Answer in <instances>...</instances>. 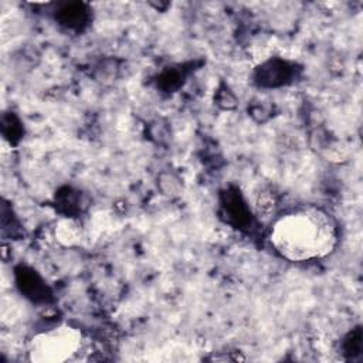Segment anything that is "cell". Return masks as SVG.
Here are the masks:
<instances>
[{
	"label": "cell",
	"mask_w": 363,
	"mask_h": 363,
	"mask_svg": "<svg viewBox=\"0 0 363 363\" xmlns=\"http://www.w3.org/2000/svg\"><path fill=\"white\" fill-rule=\"evenodd\" d=\"M269 241L274 250L288 261L319 259L335 250L337 227L323 208L302 206L281 214L275 220Z\"/></svg>",
	"instance_id": "cell-1"
},
{
	"label": "cell",
	"mask_w": 363,
	"mask_h": 363,
	"mask_svg": "<svg viewBox=\"0 0 363 363\" xmlns=\"http://www.w3.org/2000/svg\"><path fill=\"white\" fill-rule=\"evenodd\" d=\"M81 346V332L61 325L41 332L30 343V359L38 363H60L69 359Z\"/></svg>",
	"instance_id": "cell-2"
},
{
	"label": "cell",
	"mask_w": 363,
	"mask_h": 363,
	"mask_svg": "<svg viewBox=\"0 0 363 363\" xmlns=\"http://www.w3.org/2000/svg\"><path fill=\"white\" fill-rule=\"evenodd\" d=\"M299 74L301 68L296 62L281 57H272L254 69L252 81L259 88L277 89L295 82Z\"/></svg>",
	"instance_id": "cell-3"
},
{
	"label": "cell",
	"mask_w": 363,
	"mask_h": 363,
	"mask_svg": "<svg viewBox=\"0 0 363 363\" xmlns=\"http://www.w3.org/2000/svg\"><path fill=\"white\" fill-rule=\"evenodd\" d=\"M221 217L231 227L247 231L254 223V216L242 193L235 186H228L220 191Z\"/></svg>",
	"instance_id": "cell-4"
},
{
	"label": "cell",
	"mask_w": 363,
	"mask_h": 363,
	"mask_svg": "<svg viewBox=\"0 0 363 363\" xmlns=\"http://www.w3.org/2000/svg\"><path fill=\"white\" fill-rule=\"evenodd\" d=\"M14 282L18 292L33 303H50L54 296L45 279L34 268L20 264L14 268Z\"/></svg>",
	"instance_id": "cell-5"
},
{
	"label": "cell",
	"mask_w": 363,
	"mask_h": 363,
	"mask_svg": "<svg viewBox=\"0 0 363 363\" xmlns=\"http://www.w3.org/2000/svg\"><path fill=\"white\" fill-rule=\"evenodd\" d=\"M55 20L65 30L81 33L91 21V9L82 1L65 3L57 9Z\"/></svg>",
	"instance_id": "cell-6"
},
{
	"label": "cell",
	"mask_w": 363,
	"mask_h": 363,
	"mask_svg": "<svg viewBox=\"0 0 363 363\" xmlns=\"http://www.w3.org/2000/svg\"><path fill=\"white\" fill-rule=\"evenodd\" d=\"M54 203L58 208V211H61L67 218H74L79 211H81V193L75 189H72L71 186H64L61 189H58V191L55 193L54 197Z\"/></svg>",
	"instance_id": "cell-7"
},
{
	"label": "cell",
	"mask_w": 363,
	"mask_h": 363,
	"mask_svg": "<svg viewBox=\"0 0 363 363\" xmlns=\"http://www.w3.org/2000/svg\"><path fill=\"white\" fill-rule=\"evenodd\" d=\"M184 78L186 69L183 67H167L157 75L156 84L163 92H174L183 85Z\"/></svg>",
	"instance_id": "cell-8"
},
{
	"label": "cell",
	"mask_w": 363,
	"mask_h": 363,
	"mask_svg": "<svg viewBox=\"0 0 363 363\" xmlns=\"http://www.w3.org/2000/svg\"><path fill=\"white\" fill-rule=\"evenodd\" d=\"M342 353L347 360H357L363 354V333L362 326L352 329L342 340Z\"/></svg>",
	"instance_id": "cell-9"
},
{
	"label": "cell",
	"mask_w": 363,
	"mask_h": 363,
	"mask_svg": "<svg viewBox=\"0 0 363 363\" xmlns=\"http://www.w3.org/2000/svg\"><path fill=\"white\" fill-rule=\"evenodd\" d=\"M1 133L10 145H17L24 133L20 118L13 112H4L1 116Z\"/></svg>",
	"instance_id": "cell-10"
},
{
	"label": "cell",
	"mask_w": 363,
	"mask_h": 363,
	"mask_svg": "<svg viewBox=\"0 0 363 363\" xmlns=\"http://www.w3.org/2000/svg\"><path fill=\"white\" fill-rule=\"evenodd\" d=\"M1 231L3 235H9L10 238H17L23 235V228L20 227L18 220L13 214V210L7 207V204H3L1 207Z\"/></svg>",
	"instance_id": "cell-11"
},
{
	"label": "cell",
	"mask_w": 363,
	"mask_h": 363,
	"mask_svg": "<svg viewBox=\"0 0 363 363\" xmlns=\"http://www.w3.org/2000/svg\"><path fill=\"white\" fill-rule=\"evenodd\" d=\"M216 102L223 109H233L237 105V98L225 85H221L216 94Z\"/></svg>",
	"instance_id": "cell-12"
}]
</instances>
